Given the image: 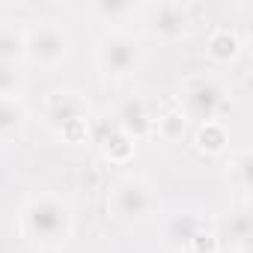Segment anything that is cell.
<instances>
[{"mask_svg": "<svg viewBox=\"0 0 253 253\" xmlns=\"http://www.w3.org/2000/svg\"><path fill=\"white\" fill-rule=\"evenodd\" d=\"M27 125V107L18 95H0V140L21 137Z\"/></svg>", "mask_w": 253, "mask_h": 253, "instance_id": "5bb4252c", "label": "cell"}, {"mask_svg": "<svg viewBox=\"0 0 253 253\" xmlns=\"http://www.w3.org/2000/svg\"><path fill=\"white\" fill-rule=\"evenodd\" d=\"M24 57V30L15 24H0V63H21Z\"/></svg>", "mask_w": 253, "mask_h": 253, "instance_id": "e0dca14e", "label": "cell"}, {"mask_svg": "<svg viewBox=\"0 0 253 253\" xmlns=\"http://www.w3.org/2000/svg\"><path fill=\"white\" fill-rule=\"evenodd\" d=\"M72 54V36L57 21H36L24 30V57L33 66L54 69Z\"/></svg>", "mask_w": 253, "mask_h": 253, "instance_id": "3957f363", "label": "cell"}, {"mask_svg": "<svg viewBox=\"0 0 253 253\" xmlns=\"http://www.w3.org/2000/svg\"><path fill=\"white\" fill-rule=\"evenodd\" d=\"M226 179L235 191L241 194H250V185H253V155L250 149H238L229 164H226Z\"/></svg>", "mask_w": 253, "mask_h": 253, "instance_id": "9a60e30c", "label": "cell"}, {"mask_svg": "<svg viewBox=\"0 0 253 253\" xmlns=\"http://www.w3.org/2000/svg\"><path fill=\"white\" fill-rule=\"evenodd\" d=\"M113 125L119 131H125L134 143L137 140H143V137H149L152 134V128H155V119H152V113H149V104H146V98L143 95H125L119 104H116V113H113Z\"/></svg>", "mask_w": 253, "mask_h": 253, "instance_id": "52a82bcc", "label": "cell"}, {"mask_svg": "<svg viewBox=\"0 0 253 253\" xmlns=\"http://www.w3.org/2000/svg\"><path fill=\"white\" fill-rule=\"evenodd\" d=\"M134 6L128 3V0H95L92 3V12L104 21H116V18H125Z\"/></svg>", "mask_w": 253, "mask_h": 253, "instance_id": "44dd1931", "label": "cell"}, {"mask_svg": "<svg viewBox=\"0 0 253 253\" xmlns=\"http://www.w3.org/2000/svg\"><path fill=\"white\" fill-rule=\"evenodd\" d=\"M146 27L155 39L164 42H179L185 36H191L194 30V12L188 3H179V0H161V3H152L146 12Z\"/></svg>", "mask_w": 253, "mask_h": 253, "instance_id": "8992f818", "label": "cell"}, {"mask_svg": "<svg viewBox=\"0 0 253 253\" xmlns=\"http://www.w3.org/2000/svg\"><path fill=\"white\" fill-rule=\"evenodd\" d=\"M98 149H101L104 161H110V164H128L134 158V152H137V143L125 131H119L116 125H107V128L98 134Z\"/></svg>", "mask_w": 253, "mask_h": 253, "instance_id": "4fadbf2b", "label": "cell"}, {"mask_svg": "<svg viewBox=\"0 0 253 253\" xmlns=\"http://www.w3.org/2000/svg\"><path fill=\"white\" fill-rule=\"evenodd\" d=\"M226 107V89L214 81V78H191L182 86V104L179 110L185 113L188 122H211L220 116V110Z\"/></svg>", "mask_w": 253, "mask_h": 253, "instance_id": "277c9868", "label": "cell"}, {"mask_svg": "<svg viewBox=\"0 0 253 253\" xmlns=\"http://www.w3.org/2000/svg\"><path fill=\"white\" fill-rule=\"evenodd\" d=\"M95 63L104 75H128L140 63V45L128 33L110 30L95 42Z\"/></svg>", "mask_w": 253, "mask_h": 253, "instance_id": "5b68a950", "label": "cell"}, {"mask_svg": "<svg viewBox=\"0 0 253 253\" xmlns=\"http://www.w3.org/2000/svg\"><path fill=\"white\" fill-rule=\"evenodd\" d=\"M241 36L232 27H214L206 39V57L220 66H232L241 57Z\"/></svg>", "mask_w": 253, "mask_h": 253, "instance_id": "30bf717a", "label": "cell"}, {"mask_svg": "<svg viewBox=\"0 0 253 253\" xmlns=\"http://www.w3.org/2000/svg\"><path fill=\"white\" fill-rule=\"evenodd\" d=\"M200 226H203L200 214H194V211H176L164 223V244L173 253H188V244H191V238L197 235Z\"/></svg>", "mask_w": 253, "mask_h": 253, "instance_id": "9c48e42d", "label": "cell"}, {"mask_svg": "<svg viewBox=\"0 0 253 253\" xmlns=\"http://www.w3.org/2000/svg\"><path fill=\"white\" fill-rule=\"evenodd\" d=\"M188 253H220L217 229H211V226H200L197 235H194L191 244H188Z\"/></svg>", "mask_w": 253, "mask_h": 253, "instance_id": "d6986e66", "label": "cell"}, {"mask_svg": "<svg viewBox=\"0 0 253 253\" xmlns=\"http://www.w3.org/2000/svg\"><path fill=\"white\" fill-rule=\"evenodd\" d=\"M45 119L54 125H63L69 119H81V116H89V98L78 89H51L45 95Z\"/></svg>", "mask_w": 253, "mask_h": 253, "instance_id": "ba28073f", "label": "cell"}, {"mask_svg": "<svg viewBox=\"0 0 253 253\" xmlns=\"http://www.w3.org/2000/svg\"><path fill=\"white\" fill-rule=\"evenodd\" d=\"M220 244L229 241V247H238V250H247L250 247V238H253V217L250 211L241 206V209H232L223 223H220V232H217Z\"/></svg>", "mask_w": 253, "mask_h": 253, "instance_id": "8fae6325", "label": "cell"}, {"mask_svg": "<svg viewBox=\"0 0 253 253\" xmlns=\"http://www.w3.org/2000/svg\"><path fill=\"white\" fill-rule=\"evenodd\" d=\"M188 128H191V122L185 119V113H182L179 107H173V110H167V113H161V116L155 119L152 134H158V137L167 140V143H176V140H182V137L188 134Z\"/></svg>", "mask_w": 253, "mask_h": 253, "instance_id": "2e32d148", "label": "cell"}, {"mask_svg": "<svg viewBox=\"0 0 253 253\" xmlns=\"http://www.w3.org/2000/svg\"><path fill=\"white\" fill-rule=\"evenodd\" d=\"M155 206H158L155 188L143 176H125V179H119L110 188V197H107V211L116 220H122V223L143 220L146 214L155 211Z\"/></svg>", "mask_w": 253, "mask_h": 253, "instance_id": "7a4b0ae2", "label": "cell"}, {"mask_svg": "<svg viewBox=\"0 0 253 253\" xmlns=\"http://www.w3.org/2000/svg\"><path fill=\"white\" fill-rule=\"evenodd\" d=\"M24 84V72L18 63H0V95H18Z\"/></svg>", "mask_w": 253, "mask_h": 253, "instance_id": "ffe728a7", "label": "cell"}, {"mask_svg": "<svg viewBox=\"0 0 253 253\" xmlns=\"http://www.w3.org/2000/svg\"><path fill=\"white\" fill-rule=\"evenodd\" d=\"M75 232V217L69 203L54 194L30 197L21 209V235L39 247H63Z\"/></svg>", "mask_w": 253, "mask_h": 253, "instance_id": "6da1fadb", "label": "cell"}, {"mask_svg": "<svg viewBox=\"0 0 253 253\" xmlns=\"http://www.w3.org/2000/svg\"><path fill=\"white\" fill-rule=\"evenodd\" d=\"M57 134H60V140H63V143H69V146H84V143H89V134H92L89 116L69 119V122L57 125Z\"/></svg>", "mask_w": 253, "mask_h": 253, "instance_id": "ac0fdd59", "label": "cell"}, {"mask_svg": "<svg viewBox=\"0 0 253 253\" xmlns=\"http://www.w3.org/2000/svg\"><path fill=\"white\" fill-rule=\"evenodd\" d=\"M194 149L200 155H223L229 149V128H226V122L220 119H211V122H203L197 125V131H194Z\"/></svg>", "mask_w": 253, "mask_h": 253, "instance_id": "7c38bea8", "label": "cell"}]
</instances>
